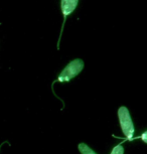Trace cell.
Here are the masks:
<instances>
[{"instance_id": "1", "label": "cell", "mask_w": 147, "mask_h": 154, "mask_svg": "<svg viewBox=\"0 0 147 154\" xmlns=\"http://www.w3.org/2000/svg\"><path fill=\"white\" fill-rule=\"evenodd\" d=\"M118 119H119V123L121 130H122L124 136L126 137V139L121 143H124L125 141H133V136H134V124L133 121L131 119L130 113L129 110L126 107H120L118 110Z\"/></svg>"}, {"instance_id": "6", "label": "cell", "mask_w": 147, "mask_h": 154, "mask_svg": "<svg viewBox=\"0 0 147 154\" xmlns=\"http://www.w3.org/2000/svg\"><path fill=\"white\" fill-rule=\"evenodd\" d=\"M146 136H147V132H143V134L141 136H138V137H136L135 139H142L144 143H147V140H146Z\"/></svg>"}, {"instance_id": "5", "label": "cell", "mask_w": 147, "mask_h": 154, "mask_svg": "<svg viewBox=\"0 0 147 154\" xmlns=\"http://www.w3.org/2000/svg\"><path fill=\"white\" fill-rule=\"evenodd\" d=\"M110 154H124V148L122 146V143H119L115 147H113Z\"/></svg>"}, {"instance_id": "3", "label": "cell", "mask_w": 147, "mask_h": 154, "mask_svg": "<svg viewBox=\"0 0 147 154\" xmlns=\"http://www.w3.org/2000/svg\"><path fill=\"white\" fill-rule=\"evenodd\" d=\"M78 3H79V0H62V1H60V10H62V13H63V15H64V23H63V27H62V30H60L59 42H57V48H60V36H62V33H63V29H64L66 19H67V17L76 9L78 6Z\"/></svg>"}, {"instance_id": "4", "label": "cell", "mask_w": 147, "mask_h": 154, "mask_svg": "<svg viewBox=\"0 0 147 154\" xmlns=\"http://www.w3.org/2000/svg\"><path fill=\"white\" fill-rule=\"evenodd\" d=\"M78 147H79L81 154H97L94 150H92L91 148L85 143H80Z\"/></svg>"}, {"instance_id": "2", "label": "cell", "mask_w": 147, "mask_h": 154, "mask_svg": "<svg viewBox=\"0 0 147 154\" xmlns=\"http://www.w3.org/2000/svg\"><path fill=\"white\" fill-rule=\"evenodd\" d=\"M84 69V62L80 59H76L69 63L66 68L63 69L62 72L59 75L57 79L53 83H67L73 80L75 77H77Z\"/></svg>"}]
</instances>
